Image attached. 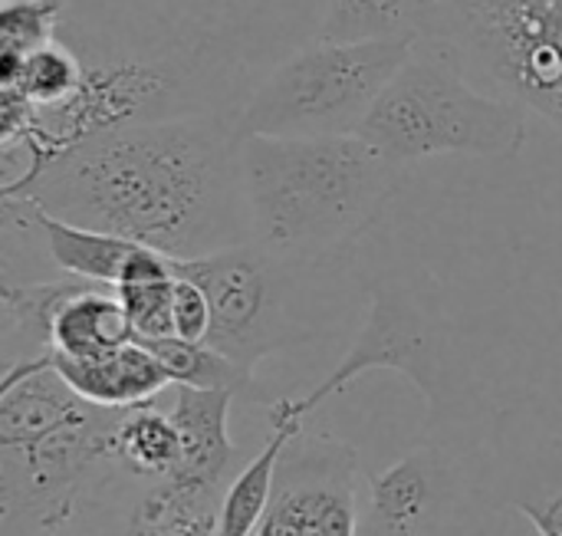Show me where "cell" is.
I'll return each instance as SVG.
<instances>
[{
	"instance_id": "52a82bcc",
	"label": "cell",
	"mask_w": 562,
	"mask_h": 536,
	"mask_svg": "<svg viewBox=\"0 0 562 536\" xmlns=\"http://www.w3.org/2000/svg\"><path fill=\"white\" fill-rule=\"evenodd\" d=\"M418 36L310 40L280 59L237 112L244 135H359Z\"/></svg>"
},
{
	"instance_id": "44dd1931",
	"label": "cell",
	"mask_w": 562,
	"mask_h": 536,
	"mask_svg": "<svg viewBox=\"0 0 562 536\" xmlns=\"http://www.w3.org/2000/svg\"><path fill=\"white\" fill-rule=\"evenodd\" d=\"M63 0H0V59H23L59 36Z\"/></svg>"
},
{
	"instance_id": "ac0fdd59",
	"label": "cell",
	"mask_w": 562,
	"mask_h": 536,
	"mask_svg": "<svg viewBox=\"0 0 562 536\" xmlns=\"http://www.w3.org/2000/svg\"><path fill=\"white\" fill-rule=\"evenodd\" d=\"M300 432H303V422L270 425V438L263 442L257 458L237 478H231V484L221 498L217 536H254L260 531V524L270 511L280 458Z\"/></svg>"
},
{
	"instance_id": "7402d4cb",
	"label": "cell",
	"mask_w": 562,
	"mask_h": 536,
	"mask_svg": "<svg viewBox=\"0 0 562 536\" xmlns=\"http://www.w3.org/2000/svg\"><path fill=\"white\" fill-rule=\"evenodd\" d=\"M175 280L151 283H122L115 297L135 330V339H168L175 336Z\"/></svg>"
},
{
	"instance_id": "cb8c5ba5",
	"label": "cell",
	"mask_w": 562,
	"mask_h": 536,
	"mask_svg": "<svg viewBox=\"0 0 562 536\" xmlns=\"http://www.w3.org/2000/svg\"><path fill=\"white\" fill-rule=\"evenodd\" d=\"M175 336L184 343H207L211 336V300L188 277L175 280Z\"/></svg>"
},
{
	"instance_id": "30bf717a",
	"label": "cell",
	"mask_w": 562,
	"mask_h": 536,
	"mask_svg": "<svg viewBox=\"0 0 562 536\" xmlns=\"http://www.w3.org/2000/svg\"><path fill=\"white\" fill-rule=\"evenodd\" d=\"M273 536H362L359 461L333 435H296L277 468L267 511Z\"/></svg>"
},
{
	"instance_id": "4fadbf2b",
	"label": "cell",
	"mask_w": 562,
	"mask_h": 536,
	"mask_svg": "<svg viewBox=\"0 0 562 536\" xmlns=\"http://www.w3.org/2000/svg\"><path fill=\"white\" fill-rule=\"evenodd\" d=\"M171 422L181 438V465L178 478L227 488L231 468L237 458V445L227 435V418L237 392L227 389H188L171 386Z\"/></svg>"
},
{
	"instance_id": "4316f807",
	"label": "cell",
	"mask_w": 562,
	"mask_h": 536,
	"mask_svg": "<svg viewBox=\"0 0 562 536\" xmlns=\"http://www.w3.org/2000/svg\"><path fill=\"white\" fill-rule=\"evenodd\" d=\"M431 3H435V0H425V13H428V10H431Z\"/></svg>"
},
{
	"instance_id": "603a6c76",
	"label": "cell",
	"mask_w": 562,
	"mask_h": 536,
	"mask_svg": "<svg viewBox=\"0 0 562 536\" xmlns=\"http://www.w3.org/2000/svg\"><path fill=\"white\" fill-rule=\"evenodd\" d=\"M135 494H119V498H102L82 507V514L49 536H128V511H132Z\"/></svg>"
},
{
	"instance_id": "d6986e66",
	"label": "cell",
	"mask_w": 562,
	"mask_h": 536,
	"mask_svg": "<svg viewBox=\"0 0 562 536\" xmlns=\"http://www.w3.org/2000/svg\"><path fill=\"white\" fill-rule=\"evenodd\" d=\"M425 0H326L316 40L369 43L418 36Z\"/></svg>"
},
{
	"instance_id": "8992f818",
	"label": "cell",
	"mask_w": 562,
	"mask_h": 536,
	"mask_svg": "<svg viewBox=\"0 0 562 536\" xmlns=\"http://www.w3.org/2000/svg\"><path fill=\"white\" fill-rule=\"evenodd\" d=\"M422 36L474 86L562 132V0H435Z\"/></svg>"
},
{
	"instance_id": "8fae6325",
	"label": "cell",
	"mask_w": 562,
	"mask_h": 536,
	"mask_svg": "<svg viewBox=\"0 0 562 536\" xmlns=\"http://www.w3.org/2000/svg\"><path fill=\"white\" fill-rule=\"evenodd\" d=\"M451 465L438 448H418L369 478L366 536H428L451 504Z\"/></svg>"
},
{
	"instance_id": "9c48e42d",
	"label": "cell",
	"mask_w": 562,
	"mask_h": 536,
	"mask_svg": "<svg viewBox=\"0 0 562 536\" xmlns=\"http://www.w3.org/2000/svg\"><path fill=\"white\" fill-rule=\"evenodd\" d=\"M375 369H395L405 379L415 382L418 392H425L428 405L438 412L441 402V356H438V333L428 320V313L418 306V300L392 283L382 280L372 287V303L366 326L359 330V339L346 353V359L306 395L300 399H280L267 409V422H306L326 399L346 392L356 379Z\"/></svg>"
},
{
	"instance_id": "e0dca14e",
	"label": "cell",
	"mask_w": 562,
	"mask_h": 536,
	"mask_svg": "<svg viewBox=\"0 0 562 536\" xmlns=\"http://www.w3.org/2000/svg\"><path fill=\"white\" fill-rule=\"evenodd\" d=\"M135 339V330L109 287H89L69 297L53 320V349L72 359L112 353Z\"/></svg>"
},
{
	"instance_id": "d4e9b609",
	"label": "cell",
	"mask_w": 562,
	"mask_h": 536,
	"mask_svg": "<svg viewBox=\"0 0 562 536\" xmlns=\"http://www.w3.org/2000/svg\"><path fill=\"white\" fill-rule=\"evenodd\" d=\"M520 511L540 527L543 536H562V491L547 504H524Z\"/></svg>"
},
{
	"instance_id": "6da1fadb",
	"label": "cell",
	"mask_w": 562,
	"mask_h": 536,
	"mask_svg": "<svg viewBox=\"0 0 562 536\" xmlns=\"http://www.w3.org/2000/svg\"><path fill=\"white\" fill-rule=\"evenodd\" d=\"M240 138L234 112L125 122L3 181L0 198H26L69 224L155 247L171 260H198L254 241Z\"/></svg>"
},
{
	"instance_id": "3957f363",
	"label": "cell",
	"mask_w": 562,
	"mask_h": 536,
	"mask_svg": "<svg viewBox=\"0 0 562 536\" xmlns=\"http://www.w3.org/2000/svg\"><path fill=\"white\" fill-rule=\"evenodd\" d=\"M122 409L79 399L49 356L0 379V536H49L132 481L112 451Z\"/></svg>"
},
{
	"instance_id": "7a4b0ae2",
	"label": "cell",
	"mask_w": 562,
	"mask_h": 536,
	"mask_svg": "<svg viewBox=\"0 0 562 536\" xmlns=\"http://www.w3.org/2000/svg\"><path fill=\"white\" fill-rule=\"evenodd\" d=\"M326 0H63L66 40L86 66L161 82L178 115L240 112L257 82L316 40Z\"/></svg>"
},
{
	"instance_id": "484cf974",
	"label": "cell",
	"mask_w": 562,
	"mask_h": 536,
	"mask_svg": "<svg viewBox=\"0 0 562 536\" xmlns=\"http://www.w3.org/2000/svg\"><path fill=\"white\" fill-rule=\"evenodd\" d=\"M514 517H517V531H514L510 536H543L540 534V527H537V524H533V521H530V517H527L520 507L514 511Z\"/></svg>"
},
{
	"instance_id": "277c9868",
	"label": "cell",
	"mask_w": 562,
	"mask_h": 536,
	"mask_svg": "<svg viewBox=\"0 0 562 536\" xmlns=\"http://www.w3.org/2000/svg\"><path fill=\"white\" fill-rule=\"evenodd\" d=\"M240 175L260 247L336 264L382 217L408 168L362 135H244Z\"/></svg>"
},
{
	"instance_id": "ffe728a7",
	"label": "cell",
	"mask_w": 562,
	"mask_h": 536,
	"mask_svg": "<svg viewBox=\"0 0 562 536\" xmlns=\"http://www.w3.org/2000/svg\"><path fill=\"white\" fill-rule=\"evenodd\" d=\"M145 343L155 359L165 366L171 386H188V389H227V392H244L254 376L234 366L227 356H221L207 343H184L178 336L168 339H138Z\"/></svg>"
},
{
	"instance_id": "5bb4252c",
	"label": "cell",
	"mask_w": 562,
	"mask_h": 536,
	"mask_svg": "<svg viewBox=\"0 0 562 536\" xmlns=\"http://www.w3.org/2000/svg\"><path fill=\"white\" fill-rule=\"evenodd\" d=\"M99 283L53 277L36 283H0V359L3 369L36 362L53 353V320L59 306Z\"/></svg>"
},
{
	"instance_id": "5b68a950",
	"label": "cell",
	"mask_w": 562,
	"mask_h": 536,
	"mask_svg": "<svg viewBox=\"0 0 562 536\" xmlns=\"http://www.w3.org/2000/svg\"><path fill=\"white\" fill-rule=\"evenodd\" d=\"M359 135L402 168L441 155L510 161L527 145V109L474 86L435 40L418 33Z\"/></svg>"
},
{
	"instance_id": "ba28073f",
	"label": "cell",
	"mask_w": 562,
	"mask_h": 536,
	"mask_svg": "<svg viewBox=\"0 0 562 536\" xmlns=\"http://www.w3.org/2000/svg\"><path fill=\"white\" fill-rule=\"evenodd\" d=\"M326 267L280 257L257 241L198 260H175V273L194 280L211 300L207 346L250 376L263 359L323 333L313 316V277Z\"/></svg>"
},
{
	"instance_id": "9a60e30c",
	"label": "cell",
	"mask_w": 562,
	"mask_h": 536,
	"mask_svg": "<svg viewBox=\"0 0 562 536\" xmlns=\"http://www.w3.org/2000/svg\"><path fill=\"white\" fill-rule=\"evenodd\" d=\"M224 491L178 474L142 484L128 511V536H217Z\"/></svg>"
},
{
	"instance_id": "2e32d148",
	"label": "cell",
	"mask_w": 562,
	"mask_h": 536,
	"mask_svg": "<svg viewBox=\"0 0 562 536\" xmlns=\"http://www.w3.org/2000/svg\"><path fill=\"white\" fill-rule=\"evenodd\" d=\"M112 451L115 465L138 484L171 478L181 465V438L168 409H158V402L122 409Z\"/></svg>"
},
{
	"instance_id": "7c38bea8",
	"label": "cell",
	"mask_w": 562,
	"mask_h": 536,
	"mask_svg": "<svg viewBox=\"0 0 562 536\" xmlns=\"http://www.w3.org/2000/svg\"><path fill=\"white\" fill-rule=\"evenodd\" d=\"M49 362L79 399L99 409H132L155 402L165 389H171L165 366L138 339L89 359H72L53 349Z\"/></svg>"
}]
</instances>
